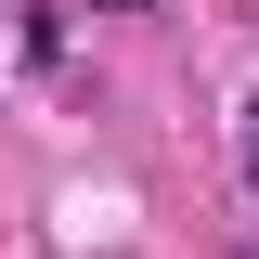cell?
<instances>
[{"label":"cell","instance_id":"cell-1","mask_svg":"<svg viewBox=\"0 0 259 259\" xmlns=\"http://www.w3.org/2000/svg\"><path fill=\"white\" fill-rule=\"evenodd\" d=\"M246 194H259V143H246Z\"/></svg>","mask_w":259,"mask_h":259}]
</instances>
